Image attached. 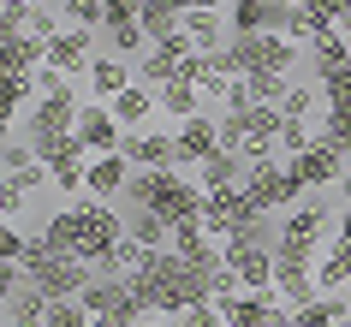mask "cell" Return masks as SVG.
I'll use <instances>...</instances> for the list:
<instances>
[{"instance_id": "f1b7e54d", "label": "cell", "mask_w": 351, "mask_h": 327, "mask_svg": "<svg viewBox=\"0 0 351 327\" xmlns=\"http://www.w3.org/2000/svg\"><path fill=\"white\" fill-rule=\"evenodd\" d=\"M310 143H315V125H310V119H286V125H280V161H298Z\"/></svg>"}, {"instance_id": "cb8c5ba5", "label": "cell", "mask_w": 351, "mask_h": 327, "mask_svg": "<svg viewBox=\"0 0 351 327\" xmlns=\"http://www.w3.org/2000/svg\"><path fill=\"white\" fill-rule=\"evenodd\" d=\"M315 286H322V291H346L351 286V250H346V244H328V250H322V262H315Z\"/></svg>"}, {"instance_id": "3957f363", "label": "cell", "mask_w": 351, "mask_h": 327, "mask_svg": "<svg viewBox=\"0 0 351 327\" xmlns=\"http://www.w3.org/2000/svg\"><path fill=\"white\" fill-rule=\"evenodd\" d=\"M244 191H250V202H256L262 215H286V208H298L304 202V191L310 184L292 173V161H262V167H250V179H244Z\"/></svg>"}, {"instance_id": "f546056e", "label": "cell", "mask_w": 351, "mask_h": 327, "mask_svg": "<svg viewBox=\"0 0 351 327\" xmlns=\"http://www.w3.org/2000/svg\"><path fill=\"white\" fill-rule=\"evenodd\" d=\"M280 113H286V119H322V95L310 90V84H292V95H286V101H280Z\"/></svg>"}, {"instance_id": "d4e9b609", "label": "cell", "mask_w": 351, "mask_h": 327, "mask_svg": "<svg viewBox=\"0 0 351 327\" xmlns=\"http://www.w3.org/2000/svg\"><path fill=\"white\" fill-rule=\"evenodd\" d=\"M173 72H179V54H173V48H149V54L137 60V84H149V90L173 84Z\"/></svg>"}, {"instance_id": "ac0fdd59", "label": "cell", "mask_w": 351, "mask_h": 327, "mask_svg": "<svg viewBox=\"0 0 351 327\" xmlns=\"http://www.w3.org/2000/svg\"><path fill=\"white\" fill-rule=\"evenodd\" d=\"M244 179H250V161H244V155H232V149H215V155L197 167L203 197H208V191H226V184H244Z\"/></svg>"}, {"instance_id": "4dcf8cb0", "label": "cell", "mask_w": 351, "mask_h": 327, "mask_svg": "<svg viewBox=\"0 0 351 327\" xmlns=\"http://www.w3.org/2000/svg\"><path fill=\"white\" fill-rule=\"evenodd\" d=\"M315 137H322L328 149H339V155H351V119H346V113H328V108H322V119H315Z\"/></svg>"}, {"instance_id": "74e56055", "label": "cell", "mask_w": 351, "mask_h": 327, "mask_svg": "<svg viewBox=\"0 0 351 327\" xmlns=\"http://www.w3.org/2000/svg\"><path fill=\"white\" fill-rule=\"evenodd\" d=\"M333 244H346V250H351V202L333 215Z\"/></svg>"}, {"instance_id": "4fadbf2b", "label": "cell", "mask_w": 351, "mask_h": 327, "mask_svg": "<svg viewBox=\"0 0 351 327\" xmlns=\"http://www.w3.org/2000/svg\"><path fill=\"white\" fill-rule=\"evenodd\" d=\"M90 101H113V95H125L131 84H137V66L131 60H119V54H95V66H90Z\"/></svg>"}, {"instance_id": "836d02e7", "label": "cell", "mask_w": 351, "mask_h": 327, "mask_svg": "<svg viewBox=\"0 0 351 327\" xmlns=\"http://www.w3.org/2000/svg\"><path fill=\"white\" fill-rule=\"evenodd\" d=\"M24 250H30V232H19V220H6L0 226V262H24Z\"/></svg>"}, {"instance_id": "9c48e42d", "label": "cell", "mask_w": 351, "mask_h": 327, "mask_svg": "<svg viewBox=\"0 0 351 327\" xmlns=\"http://www.w3.org/2000/svg\"><path fill=\"white\" fill-rule=\"evenodd\" d=\"M167 250L185 256L191 268H203V274H215V268L226 262V256H221V238H208L203 220H179V226H173V238H167Z\"/></svg>"}, {"instance_id": "d590c367", "label": "cell", "mask_w": 351, "mask_h": 327, "mask_svg": "<svg viewBox=\"0 0 351 327\" xmlns=\"http://www.w3.org/2000/svg\"><path fill=\"white\" fill-rule=\"evenodd\" d=\"M137 12H143V0H108V24H101V30H119V24H137Z\"/></svg>"}, {"instance_id": "ab89813d", "label": "cell", "mask_w": 351, "mask_h": 327, "mask_svg": "<svg viewBox=\"0 0 351 327\" xmlns=\"http://www.w3.org/2000/svg\"><path fill=\"white\" fill-rule=\"evenodd\" d=\"M268 327H298V315L286 304H274V309H268Z\"/></svg>"}, {"instance_id": "60d3db41", "label": "cell", "mask_w": 351, "mask_h": 327, "mask_svg": "<svg viewBox=\"0 0 351 327\" xmlns=\"http://www.w3.org/2000/svg\"><path fill=\"white\" fill-rule=\"evenodd\" d=\"M90 327H131V322H119V315H90Z\"/></svg>"}, {"instance_id": "603a6c76", "label": "cell", "mask_w": 351, "mask_h": 327, "mask_svg": "<svg viewBox=\"0 0 351 327\" xmlns=\"http://www.w3.org/2000/svg\"><path fill=\"white\" fill-rule=\"evenodd\" d=\"M185 36L203 48V54H215L232 30H226V12H185Z\"/></svg>"}, {"instance_id": "d6a6232c", "label": "cell", "mask_w": 351, "mask_h": 327, "mask_svg": "<svg viewBox=\"0 0 351 327\" xmlns=\"http://www.w3.org/2000/svg\"><path fill=\"white\" fill-rule=\"evenodd\" d=\"M24 202H30V184L6 173V184H0V215H6V220H19V215H24Z\"/></svg>"}, {"instance_id": "44dd1931", "label": "cell", "mask_w": 351, "mask_h": 327, "mask_svg": "<svg viewBox=\"0 0 351 327\" xmlns=\"http://www.w3.org/2000/svg\"><path fill=\"white\" fill-rule=\"evenodd\" d=\"M310 66H315V84H322L328 72H346V66H351V36H346V30H333V36L310 42Z\"/></svg>"}, {"instance_id": "83f0119b", "label": "cell", "mask_w": 351, "mask_h": 327, "mask_svg": "<svg viewBox=\"0 0 351 327\" xmlns=\"http://www.w3.org/2000/svg\"><path fill=\"white\" fill-rule=\"evenodd\" d=\"M322 108H328V113H346V119H351V66H346V72H328V77H322Z\"/></svg>"}, {"instance_id": "7bdbcfd3", "label": "cell", "mask_w": 351, "mask_h": 327, "mask_svg": "<svg viewBox=\"0 0 351 327\" xmlns=\"http://www.w3.org/2000/svg\"><path fill=\"white\" fill-rule=\"evenodd\" d=\"M333 191H339V197H346V202H351V173H346V179H339V184H333Z\"/></svg>"}, {"instance_id": "5b68a950", "label": "cell", "mask_w": 351, "mask_h": 327, "mask_svg": "<svg viewBox=\"0 0 351 327\" xmlns=\"http://www.w3.org/2000/svg\"><path fill=\"white\" fill-rule=\"evenodd\" d=\"M203 184L197 179H185V173H179V167H161V184H155V202H149V208H155V215L167 220V226H179V220H203Z\"/></svg>"}, {"instance_id": "2e32d148", "label": "cell", "mask_w": 351, "mask_h": 327, "mask_svg": "<svg viewBox=\"0 0 351 327\" xmlns=\"http://www.w3.org/2000/svg\"><path fill=\"white\" fill-rule=\"evenodd\" d=\"M108 108H113V119H119L125 131H143V125H155V113H161V95L149 90V84H131L125 95H113Z\"/></svg>"}, {"instance_id": "52a82bcc", "label": "cell", "mask_w": 351, "mask_h": 327, "mask_svg": "<svg viewBox=\"0 0 351 327\" xmlns=\"http://www.w3.org/2000/svg\"><path fill=\"white\" fill-rule=\"evenodd\" d=\"M77 143L90 149V161H101V155H119V149H125V125L113 119L108 101H84V113H77Z\"/></svg>"}, {"instance_id": "e0dca14e", "label": "cell", "mask_w": 351, "mask_h": 327, "mask_svg": "<svg viewBox=\"0 0 351 327\" xmlns=\"http://www.w3.org/2000/svg\"><path fill=\"white\" fill-rule=\"evenodd\" d=\"M131 173H137V167H131L125 155H101V161H90V191H84V197H95V202H113V197H125Z\"/></svg>"}, {"instance_id": "8992f818", "label": "cell", "mask_w": 351, "mask_h": 327, "mask_svg": "<svg viewBox=\"0 0 351 327\" xmlns=\"http://www.w3.org/2000/svg\"><path fill=\"white\" fill-rule=\"evenodd\" d=\"M292 6L286 0H226V30L232 36H286Z\"/></svg>"}, {"instance_id": "30bf717a", "label": "cell", "mask_w": 351, "mask_h": 327, "mask_svg": "<svg viewBox=\"0 0 351 327\" xmlns=\"http://www.w3.org/2000/svg\"><path fill=\"white\" fill-rule=\"evenodd\" d=\"M292 173H298L304 184H310V191H328V184H339V179L351 173V155H339V149H328L322 137H315V143L292 161Z\"/></svg>"}, {"instance_id": "ba28073f", "label": "cell", "mask_w": 351, "mask_h": 327, "mask_svg": "<svg viewBox=\"0 0 351 327\" xmlns=\"http://www.w3.org/2000/svg\"><path fill=\"white\" fill-rule=\"evenodd\" d=\"M173 143H179V173H197V167L221 149V113H197V119H185V125H173Z\"/></svg>"}, {"instance_id": "9a60e30c", "label": "cell", "mask_w": 351, "mask_h": 327, "mask_svg": "<svg viewBox=\"0 0 351 327\" xmlns=\"http://www.w3.org/2000/svg\"><path fill=\"white\" fill-rule=\"evenodd\" d=\"M280 262V256H274ZM274 298L286 309H304V304H315L322 298V286H315V268H298V262H280L274 268Z\"/></svg>"}, {"instance_id": "277c9868", "label": "cell", "mask_w": 351, "mask_h": 327, "mask_svg": "<svg viewBox=\"0 0 351 327\" xmlns=\"http://www.w3.org/2000/svg\"><path fill=\"white\" fill-rule=\"evenodd\" d=\"M256 220H268V215L250 202V191H244V184L208 191V202H203V226H208V238H239V232H250Z\"/></svg>"}, {"instance_id": "8fae6325", "label": "cell", "mask_w": 351, "mask_h": 327, "mask_svg": "<svg viewBox=\"0 0 351 327\" xmlns=\"http://www.w3.org/2000/svg\"><path fill=\"white\" fill-rule=\"evenodd\" d=\"M90 42H95V30H77V24H66V30L48 42V66H54V72H66V77H90V66H95Z\"/></svg>"}, {"instance_id": "7c38bea8", "label": "cell", "mask_w": 351, "mask_h": 327, "mask_svg": "<svg viewBox=\"0 0 351 327\" xmlns=\"http://www.w3.org/2000/svg\"><path fill=\"white\" fill-rule=\"evenodd\" d=\"M131 167H179V143L173 131L161 125H143V131H125V149H119Z\"/></svg>"}, {"instance_id": "7402d4cb", "label": "cell", "mask_w": 351, "mask_h": 327, "mask_svg": "<svg viewBox=\"0 0 351 327\" xmlns=\"http://www.w3.org/2000/svg\"><path fill=\"white\" fill-rule=\"evenodd\" d=\"M125 232L137 238L143 250H167V238H173V226H167V220L155 215V208H131V215H125Z\"/></svg>"}, {"instance_id": "4316f807", "label": "cell", "mask_w": 351, "mask_h": 327, "mask_svg": "<svg viewBox=\"0 0 351 327\" xmlns=\"http://www.w3.org/2000/svg\"><path fill=\"white\" fill-rule=\"evenodd\" d=\"M60 12H66V24H77V30H101V24H108V0H60Z\"/></svg>"}, {"instance_id": "484cf974", "label": "cell", "mask_w": 351, "mask_h": 327, "mask_svg": "<svg viewBox=\"0 0 351 327\" xmlns=\"http://www.w3.org/2000/svg\"><path fill=\"white\" fill-rule=\"evenodd\" d=\"M244 84H250V95H256L262 108H280V101L292 95V77H280V72H250Z\"/></svg>"}, {"instance_id": "e575fe53", "label": "cell", "mask_w": 351, "mask_h": 327, "mask_svg": "<svg viewBox=\"0 0 351 327\" xmlns=\"http://www.w3.org/2000/svg\"><path fill=\"white\" fill-rule=\"evenodd\" d=\"M179 327H226V315H221V304H191L179 315Z\"/></svg>"}, {"instance_id": "7a4b0ae2", "label": "cell", "mask_w": 351, "mask_h": 327, "mask_svg": "<svg viewBox=\"0 0 351 327\" xmlns=\"http://www.w3.org/2000/svg\"><path fill=\"white\" fill-rule=\"evenodd\" d=\"M72 208H77V256L95 268V262L125 238V215H119L113 202H95V197H77Z\"/></svg>"}, {"instance_id": "1f68e13d", "label": "cell", "mask_w": 351, "mask_h": 327, "mask_svg": "<svg viewBox=\"0 0 351 327\" xmlns=\"http://www.w3.org/2000/svg\"><path fill=\"white\" fill-rule=\"evenodd\" d=\"M42 322H48V327H90V309L77 304V298H54Z\"/></svg>"}, {"instance_id": "6da1fadb", "label": "cell", "mask_w": 351, "mask_h": 327, "mask_svg": "<svg viewBox=\"0 0 351 327\" xmlns=\"http://www.w3.org/2000/svg\"><path fill=\"white\" fill-rule=\"evenodd\" d=\"M333 215H328V202H298V208H286L280 215V238H274V256L280 262H298V268H315L322 262V250L333 244Z\"/></svg>"}, {"instance_id": "8d00e7d4", "label": "cell", "mask_w": 351, "mask_h": 327, "mask_svg": "<svg viewBox=\"0 0 351 327\" xmlns=\"http://www.w3.org/2000/svg\"><path fill=\"white\" fill-rule=\"evenodd\" d=\"M221 149L244 155V119H239V113H221Z\"/></svg>"}, {"instance_id": "5bb4252c", "label": "cell", "mask_w": 351, "mask_h": 327, "mask_svg": "<svg viewBox=\"0 0 351 327\" xmlns=\"http://www.w3.org/2000/svg\"><path fill=\"white\" fill-rule=\"evenodd\" d=\"M48 66V42L30 30H0V72H36Z\"/></svg>"}, {"instance_id": "f35d334b", "label": "cell", "mask_w": 351, "mask_h": 327, "mask_svg": "<svg viewBox=\"0 0 351 327\" xmlns=\"http://www.w3.org/2000/svg\"><path fill=\"white\" fill-rule=\"evenodd\" d=\"M179 12H226V0H173Z\"/></svg>"}, {"instance_id": "d6986e66", "label": "cell", "mask_w": 351, "mask_h": 327, "mask_svg": "<svg viewBox=\"0 0 351 327\" xmlns=\"http://www.w3.org/2000/svg\"><path fill=\"white\" fill-rule=\"evenodd\" d=\"M137 24H143L149 48H161V42H173L179 30H185V12H179L173 0H143V12H137Z\"/></svg>"}, {"instance_id": "b9f144b4", "label": "cell", "mask_w": 351, "mask_h": 327, "mask_svg": "<svg viewBox=\"0 0 351 327\" xmlns=\"http://www.w3.org/2000/svg\"><path fill=\"white\" fill-rule=\"evenodd\" d=\"M339 30L351 36V0H339Z\"/></svg>"}, {"instance_id": "ffe728a7", "label": "cell", "mask_w": 351, "mask_h": 327, "mask_svg": "<svg viewBox=\"0 0 351 327\" xmlns=\"http://www.w3.org/2000/svg\"><path fill=\"white\" fill-rule=\"evenodd\" d=\"M36 101H42L36 72H6V77H0V108H6V125H19V108L30 113Z\"/></svg>"}, {"instance_id": "ee69618b", "label": "cell", "mask_w": 351, "mask_h": 327, "mask_svg": "<svg viewBox=\"0 0 351 327\" xmlns=\"http://www.w3.org/2000/svg\"><path fill=\"white\" fill-rule=\"evenodd\" d=\"M137 327H167V315H143V322H137Z\"/></svg>"}]
</instances>
